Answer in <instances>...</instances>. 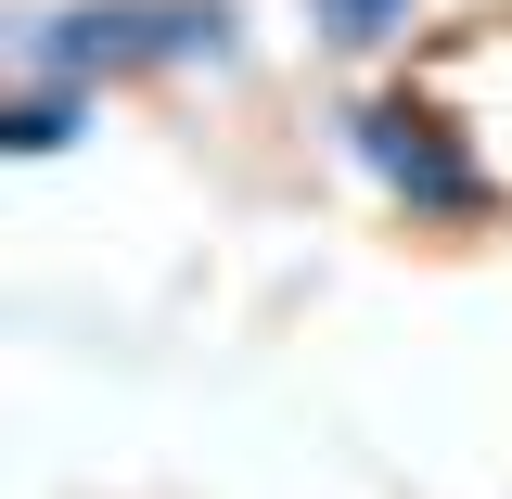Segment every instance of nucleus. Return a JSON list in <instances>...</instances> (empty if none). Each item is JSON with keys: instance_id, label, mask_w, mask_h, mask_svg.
Segmentation results:
<instances>
[{"instance_id": "1", "label": "nucleus", "mask_w": 512, "mask_h": 499, "mask_svg": "<svg viewBox=\"0 0 512 499\" xmlns=\"http://www.w3.org/2000/svg\"><path fill=\"white\" fill-rule=\"evenodd\" d=\"M141 64H244V13L231 0H77V13H26V77H141Z\"/></svg>"}, {"instance_id": "4", "label": "nucleus", "mask_w": 512, "mask_h": 499, "mask_svg": "<svg viewBox=\"0 0 512 499\" xmlns=\"http://www.w3.org/2000/svg\"><path fill=\"white\" fill-rule=\"evenodd\" d=\"M308 26L333 52H397V39L423 26V0H308Z\"/></svg>"}, {"instance_id": "3", "label": "nucleus", "mask_w": 512, "mask_h": 499, "mask_svg": "<svg viewBox=\"0 0 512 499\" xmlns=\"http://www.w3.org/2000/svg\"><path fill=\"white\" fill-rule=\"evenodd\" d=\"M90 103H103V90H77V77H26V103L0 116V141H13V154H64V141L90 128Z\"/></svg>"}, {"instance_id": "2", "label": "nucleus", "mask_w": 512, "mask_h": 499, "mask_svg": "<svg viewBox=\"0 0 512 499\" xmlns=\"http://www.w3.org/2000/svg\"><path fill=\"white\" fill-rule=\"evenodd\" d=\"M346 154H359L410 218H487V205H500L487 154H474L461 116L423 103V90H372V103H346Z\"/></svg>"}]
</instances>
